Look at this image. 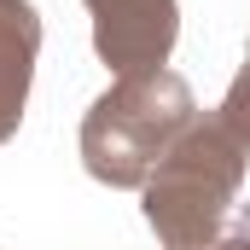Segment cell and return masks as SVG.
<instances>
[{
    "label": "cell",
    "instance_id": "6da1fadb",
    "mask_svg": "<svg viewBox=\"0 0 250 250\" xmlns=\"http://www.w3.org/2000/svg\"><path fill=\"white\" fill-rule=\"evenodd\" d=\"M250 146L221 123V117H192L187 134L169 146L157 175L140 187L146 227L157 233L163 250H209L221 239L239 187H245Z\"/></svg>",
    "mask_w": 250,
    "mask_h": 250
},
{
    "label": "cell",
    "instance_id": "7a4b0ae2",
    "mask_svg": "<svg viewBox=\"0 0 250 250\" xmlns=\"http://www.w3.org/2000/svg\"><path fill=\"white\" fill-rule=\"evenodd\" d=\"M192 117H198L192 87L175 70L117 76L82 117V163L99 187L140 192L169 157V146L187 134Z\"/></svg>",
    "mask_w": 250,
    "mask_h": 250
},
{
    "label": "cell",
    "instance_id": "3957f363",
    "mask_svg": "<svg viewBox=\"0 0 250 250\" xmlns=\"http://www.w3.org/2000/svg\"><path fill=\"white\" fill-rule=\"evenodd\" d=\"M93 18V53L111 76L163 70L181 41V6L175 0H82Z\"/></svg>",
    "mask_w": 250,
    "mask_h": 250
},
{
    "label": "cell",
    "instance_id": "277c9868",
    "mask_svg": "<svg viewBox=\"0 0 250 250\" xmlns=\"http://www.w3.org/2000/svg\"><path fill=\"white\" fill-rule=\"evenodd\" d=\"M35 59H41V12L29 0H0V146L23 123Z\"/></svg>",
    "mask_w": 250,
    "mask_h": 250
},
{
    "label": "cell",
    "instance_id": "5b68a950",
    "mask_svg": "<svg viewBox=\"0 0 250 250\" xmlns=\"http://www.w3.org/2000/svg\"><path fill=\"white\" fill-rule=\"evenodd\" d=\"M215 117H221V123H227V128L250 146V47H245V64H239L233 87L221 93V111H215Z\"/></svg>",
    "mask_w": 250,
    "mask_h": 250
},
{
    "label": "cell",
    "instance_id": "8992f818",
    "mask_svg": "<svg viewBox=\"0 0 250 250\" xmlns=\"http://www.w3.org/2000/svg\"><path fill=\"white\" fill-rule=\"evenodd\" d=\"M209 250H250V233H233V239H215Z\"/></svg>",
    "mask_w": 250,
    "mask_h": 250
}]
</instances>
